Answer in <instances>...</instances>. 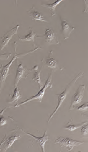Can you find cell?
<instances>
[{
    "mask_svg": "<svg viewBox=\"0 0 88 152\" xmlns=\"http://www.w3.org/2000/svg\"><path fill=\"white\" fill-rule=\"evenodd\" d=\"M84 90H85V86L84 84L82 85H80L77 89V90L76 91V92L74 93L72 98V101H71L70 107V110H72L73 109L74 106L75 104H79V103L81 102V101L82 100V98H83V94Z\"/></svg>",
    "mask_w": 88,
    "mask_h": 152,
    "instance_id": "ba28073f",
    "label": "cell"
},
{
    "mask_svg": "<svg viewBox=\"0 0 88 152\" xmlns=\"http://www.w3.org/2000/svg\"><path fill=\"white\" fill-rule=\"evenodd\" d=\"M42 69V68L41 69V70ZM32 70L34 72V76H33V78L32 79V80L35 81V82H37L39 84V87L41 89L42 87L41 79H40V73H41V70H40V71L38 70V66L37 65H35V66L33 67Z\"/></svg>",
    "mask_w": 88,
    "mask_h": 152,
    "instance_id": "9a60e30c",
    "label": "cell"
},
{
    "mask_svg": "<svg viewBox=\"0 0 88 152\" xmlns=\"http://www.w3.org/2000/svg\"><path fill=\"white\" fill-rule=\"evenodd\" d=\"M14 57H13V58L12 59L11 61H10V62L9 64H6V66H1V68H0V69H1V73H0V94H1V89H2L3 85H4L5 80H6V77H8V75H9V71L10 66H11V65L12 64L13 62H14V61L15 60V59L19 58V57L24 56L27 55V54H28V53H33V52H35V50H37L38 49H41V48H40V47H36V48H35L34 50H30V51L27 52V53L17 54V53H16L17 42H14Z\"/></svg>",
    "mask_w": 88,
    "mask_h": 152,
    "instance_id": "6da1fadb",
    "label": "cell"
},
{
    "mask_svg": "<svg viewBox=\"0 0 88 152\" xmlns=\"http://www.w3.org/2000/svg\"><path fill=\"white\" fill-rule=\"evenodd\" d=\"M10 56H11V53H10L0 54V60H8Z\"/></svg>",
    "mask_w": 88,
    "mask_h": 152,
    "instance_id": "44dd1931",
    "label": "cell"
},
{
    "mask_svg": "<svg viewBox=\"0 0 88 152\" xmlns=\"http://www.w3.org/2000/svg\"><path fill=\"white\" fill-rule=\"evenodd\" d=\"M19 28V25L17 24L16 27L12 28L11 30H9L7 33H5L2 38H0V50L4 49V48L8 44V43H9V40H11V38H12L13 35L17 33V30Z\"/></svg>",
    "mask_w": 88,
    "mask_h": 152,
    "instance_id": "8992f818",
    "label": "cell"
},
{
    "mask_svg": "<svg viewBox=\"0 0 88 152\" xmlns=\"http://www.w3.org/2000/svg\"><path fill=\"white\" fill-rule=\"evenodd\" d=\"M27 12L30 15V16L32 18L33 20H38V21H42V22H46L47 23V20L45 19V17L42 15L41 12L35 9V6H33L31 9L27 10Z\"/></svg>",
    "mask_w": 88,
    "mask_h": 152,
    "instance_id": "4fadbf2b",
    "label": "cell"
},
{
    "mask_svg": "<svg viewBox=\"0 0 88 152\" xmlns=\"http://www.w3.org/2000/svg\"><path fill=\"white\" fill-rule=\"evenodd\" d=\"M82 75H83V72H79V73L77 74V75L76 76V77H74V78L72 79V81H71L70 83L68 84V85L67 86V87H66L65 90H64L63 92H62V93H61V94H56V96H57V97H58V104H57V107H56L55 111H54V112L52 113L51 115H50V118H49L48 121H47V123H49L50 122V121L52 120V118H53V116L56 114V113L58 111V110L60 109V107H61V105L62 104V103L64 102V101L65 100L66 98H67V95H68V94H69V92H70L71 89H72V87H73V86L74 85L75 82H77V79H78L79 78H80V77H82Z\"/></svg>",
    "mask_w": 88,
    "mask_h": 152,
    "instance_id": "3957f363",
    "label": "cell"
},
{
    "mask_svg": "<svg viewBox=\"0 0 88 152\" xmlns=\"http://www.w3.org/2000/svg\"><path fill=\"white\" fill-rule=\"evenodd\" d=\"M37 37L44 38L48 44H60V41L57 40L55 32L52 28H46L44 35H42V36H40V35L39 36L38 35Z\"/></svg>",
    "mask_w": 88,
    "mask_h": 152,
    "instance_id": "52a82bcc",
    "label": "cell"
},
{
    "mask_svg": "<svg viewBox=\"0 0 88 152\" xmlns=\"http://www.w3.org/2000/svg\"><path fill=\"white\" fill-rule=\"evenodd\" d=\"M86 123H87V121H85V122H82V123H79L78 124H74V123H72V119L71 118L70 120V121H68V122L67 123V124L65 126V129L66 130H69V131H74V130L77 129V128H81L82 126H84V124H86Z\"/></svg>",
    "mask_w": 88,
    "mask_h": 152,
    "instance_id": "2e32d148",
    "label": "cell"
},
{
    "mask_svg": "<svg viewBox=\"0 0 88 152\" xmlns=\"http://www.w3.org/2000/svg\"><path fill=\"white\" fill-rule=\"evenodd\" d=\"M29 29H30V33L25 35V36H24L23 38H21V37L19 36V40H22V41H32L34 43V42H35V38L37 36V33H35L33 31L32 28H30V27L29 28ZM34 46L37 47L35 43H34Z\"/></svg>",
    "mask_w": 88,
    "mask_h": 152,
    "instance_id": "5bb4252c",
    "label": "cell"
},
{
    "mask_svg": "<svg viewBox=\"0 0 88 152\" xmlns=\"http://www.w3.org/2000/svg\"><path fill=\"white\" fill-rule=\"evenodd\" d=\"M20 138H21V136H19L16 133L11 135L9 137H6V134L5 135L4 139L1 141V143H0V151H6L8 148L12 146V144L16 140Z\"/></svg>",
    "mask_w": 88,
    "mask_h": 152,
    "instance_id": "5b68a950",
    "label": "cell"
},
{
    "mask_svg": "<svg viewBox=\"0 0 88 152\" xmlns=\"http://www.w3.org/2000/svg\"><path fill=\"white\" fill-rule=\"evenodd\" d=\"M21 97H22V95H21V93H20L19 89L18 87H17L16 88H14V93H13V95H12V97L11 99L9 101H6V102L12 103L14 102H16V101H17L18 99H19L20 98H21Z\"/></svg>",
    "mask_w": 88,
    "mask_h": 152,
    "instance_id": "ac0fdd59",
    "label": "cell"
},
{
    "mask_svg": "<svg viewBox=\"0 0 88 152\" xmlns=\"http://www.w3.org/2000/svg\"><path fill=\"white\" fill-rule=\"evenodd\" d=\"M87 108H88V102H85L84 104H82V105L79 106V107H73V109H77L78 110L79 112L81 113H84V112H87Z\"/></svg>",
    "mask_w": 88,
    "mask_h": 152,
    "instance_id": "ffe728a7",
    "label": "cell"
},
{
    "mask_svg": "<svg viewBox=\"0 0 88 152\" xmlns=\"http://www.w3.org/2000/svg\"><path fill=\"white\" fill-rule=\"evenodd\" d=\"M52 53H53V50H51L50 53V55H49V56L47 57V58L42 59V62L43 63L44 66H45L49 67V68L53 69L54 70H55V69H60V70H62L63 68H60V67L59 66L58 61H57L56 59L52 58Z\"/></svg>",
    "mask_w": 88,
    "mask_h": 152,
    "instance_id": "8fae6325",
    "label": "cell"
},
{
    "mask_svg": "<svg viewBox=\"0 0 88 152\" xmlns=\"http://www.w3.org/2000/svg\"><path fill=\"white\" fill-rule=\"evenodd\" d=\"M81 133H82V138H87V133H88V126L87 123L84 124L81 127Z\"/></svg>",
    "mask_w": 88,
    "mask_h": 152,
    "instance_id": "d6986e66",
    "label": "cell"
},
{
    "mask_svg": "<svg viewBox=\"0 0 88 152\" xmlns=\"http://www.w3.org/2000/svg\"><path fill=\"white\" fill-rule=\"evenodd\" d=\"M30 72V70H28V69H27L25 67H24L22 64L18 63L16 77H15V79H14V88H16V87H17L18 83L20 81V79H27V76L29 75V72Z\"/></svg>",
    "mask_w": 88,
    "mask_h": 152,
    "instance_id": "9c48e42d",
    "label": "cell"
},
{
    "mask_svg": "<svg viewBox=\"0 0 88 152\" xmlns=\"http://www.w3.org/2000/svg\"><path fill=\"white\" fill-rule=\"evenodd\" d=\"M62 1H62V0H57V1H55L54 3H52V4H42V6L49 8V9L51 10L52 16L53 17L55 15L56 7H57L59 4H60Z\"/></svg>",
    "mask_w": 88,
    "mask_h": 152,
    "instance_id": "e0dca14e",
    "label": "cell"
},
{
    "mask_svg": "<svg viewBox=\"0 0 88 152\" xmlns=\"http://www.w3.org/2000/svg\"><path fill=\"white\" fill-rule=\"evenodd\" d=\"M55 143H60L61 148L65 147L67 148V151H70L73 149L74 147L75 146H78L79 145L84 143V141H76L73 140L72 138H67V137H59L56 139Z\"/></svg>",
    "mask_w": 88,
    "mask_h": 152,
    "instance_id": "277c9868",
    "label": "cell"
},
{
    "mask_svg": "<svg viewBox=\"0 0 88 152\" xmlns=\"http://www.w3.org/2000/svg\"><path fill=\"white\" fill-rule=\"evenodd\" d=\"M52 73H50L49 74V77H48V79H47V82H45V86H44L42 88H41L40 89V92L37 93L36 95L33 96V97H30V98H29L27 99V100L24 101V102H21V103H19V104H17L16 105H14V106H8V107H6L4 108V109H3L0 112V115H2L3 113L4 112V110L6 109H7V108H15V107H19V106L22 105V104H25V103L27 102H31V101H33V100H36V101H38L39 102H41L42 100V98H43L44 95H45V91H46V89L47 88H50L52 89V84L51 83V80H52Z\"/></svg>",
    "mask_w": 88,
    "mask_h": 152,
    "instance_id": "7a4b0ae2",
    "label": "cell"
},
{
    "mask_svg": "<svg viewBox=\"0 0 88 152\" xmlns=\"http://www.w3.org/2000/svg\"><path fill=\"white\" fill-rule=\"evenodd\" d=\"M84 5H85V10H84L83 12L87 13V0L84 1Z\"/></svg>",
    "mask_w": 88,
    "mask_h": 152,
    "instance_id": "603a6c76",
    "label": "cell"
},
{
    "mask_svg": "<svg viewBox=\"0 0 88 152\" xmlns=\"http://www.w3.org/2000/svg\"><path fill=\"white\" fill-rule=\"evenodd\" d=\"M6 123H7V119L5 118L3 115H1V117H0V126H4V125L6 124Z\"/></svg>",
    "mask_w": 88,
    "mask_h": 152,
    "instance_id": "7402d4cb",
    "label": "cell"
},
{
    "mask_svg": "<svg viewBox=\"0 0 88 152\" xmlns=\"http://www.w3.org/2000/svg\"><path fill=\"white\" fill-rule=\"evenodd\" d=\"M61 33H62L65 40L68 39L72 31L74 30V27L70 26L67 21L63 18H61Z\"/></svg>",
    "mask_w": 88,
    "mask_h": 152,
    "instance_id": "30bf717a",
    "label": "cell"
},
{
    "mask_svg": "<svg viewBox=\"0 0 88 152\" xmlns=\"http://www.w3.org/2000/svg\"><path fill=\"white\" fill-rule=\"evenodd\" d=\"M17 129L21 130V131H23V132L25 133V134H27V135H29V136H31V137H32V138H35V139L37 141V142L39 144H40V146H41L42 151H45V143H46L47 141H48L49 140H50V138H49V136H47V131H45V133H44V135H43V136H42V137L38 138V137H36V136H33V135L31 134V133L26 132V131H24V130L22 129V128H17Z\"/></svg>",
    "mask_w": 88,
    "mask_h": 152,
    "instance_id": "7c38bea8",
    "label": "cell"
}]
</instances>
